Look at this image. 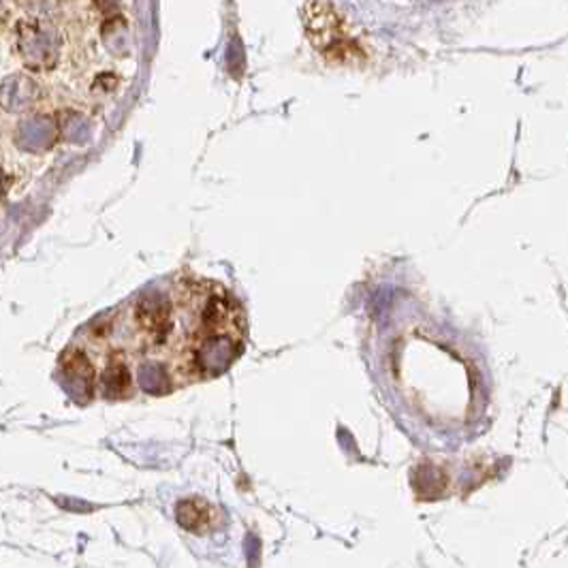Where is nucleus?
<instances>
[{"label":"nucleus","mask_w":568,"mask_h":568,"mask_svg":"<svg viewBox=\"0 0 568 568\" xmlns=\"http://www.w3.org/2000/svg\"><path fill=\"white\" fill-rule=\"evenodd\" d=\"M244 313L219 283L180 278L133 308V355L160 361L178 385L212 379L244 343Z\"/></svg>","instance_id":"obj_1"},{"label":"nucleus","mask_w":568,"mask_h":568,"mask_svg":"<svg viewBox=\"0 0 568 568\" xmlns=\"http://www.w3.org/2000/svg\"><path fill=\"white\" fill-rule=\"evenodd\" d=\"M176 517L182 528H187L189 533H197V535H208V533L217 530L221 524L219 511L201 498L180 501V505L176 508Z\"/></svg>","instance_id":"obj_2"}]
</instances>
